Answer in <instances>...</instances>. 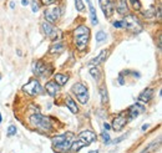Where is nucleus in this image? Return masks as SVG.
I'll use <instances>...</instances> for the list:
<instances>
[{"label": "nucleus", "instance_id": "39448f33", "mask_svg": "<svg viewBox=\"0 0 162 153\" xmlns=\"http://www.w3.org/2000/svg\"><path fill=\"white\" fill-rule=\"evenodd\" d=\"M23 90L25 91V92L30 96H38L40 95L41 92H43V88H41L40 83L38 80H35V78H33V80H30L25 86L23 87Z\"/></svg>", "mask_w": 162, "mask_h": 153}, {"label": "nucleus", "instance_id": "0eeeda50", "mask_svg": "<svg viewBox=\"0 0 162 153\" xmlns=\"http://www.w3.org/2000/svg\"><path fill=\"white\" fill-rule=\"evenodd\" d=\"M73 142H74V134L73 133H69V136H68V138L64 141V142H61L60 144H57V146H54L52 148H54V151H55L56 153H62V152H66L70 147H71V144H73Z\"/></svg>", "mask_w": 162, "mask_h": 153}, {"label": "nucleus", "instance_id": "ddd939ff", "mask_svg": "<svg viewBox=\"0 0 162 153\" xmlns=\"http://www.w3.org/2000/svg\"><path fill=\"white\" fill-rule=\"evenodd\" d=\"M59 85L55 81H49L45 85V90L47 91V94L50 96H56V94L59 92Z\"/></svg>", "mask_w": 162, "mask_h": 153}, {"label": "nucleus", "instance_id": "9b49d317", "mask_svg": "<svg viewBox=\"0 0 162 153\" xmlns=\"http://www.w3.org/2000/svg\"><path fill=\"white\" fill-rule=\"evenodd\" d=\"M143 111H145V107L141 106V105H134V106H131L129 108V118L130 120H135L136 117H139V115L142 113Z\"/></svg>", "mask_w": 162, "mask_h": 153}, {"label": "nucleus", "instance_id": "79ce46f5", "mask_svg": "<svg viewBox=\"0 0 162 153\" xmlns=\"http://www.w3.org/2000/svg\"><path fill=\"white\" fill-rule=\"evenodd\" d=\"M100 1H101V0H100Z\"/></svg>", "mask_w": 162, "mask_h": 153}, {"label": "nucleus", "instance_id": "4468645a", "mask_svg": "<svg viewBox=\"0 0 162 153\" xmlns=\"http://www.w3.org/2000/svg\"><path fill=\"white\" fill-rule=\"evenodd\" d=\"M106 57H107V50H102V51H101V52L97 55V56L94 57L91 61H90V64L94 65V66H97V65H100L101 62H104V61L106 60Z\"/></svg>", "mask_w": 162, "mask_h": 153}, {"label": "nucleus", "instance_id": "f257e3e1", "mask_svg": "<svg viewBox=\"0 0 162 153\" xmlns=\"http://www.w3.org/2000/svg\"><path fill=\"white\" fill-rule=\"evenodd\" d=\"M29 123L31 127L38 128V130L43 131V132H50L52 130V125L51 121L45 117V116H41L40 113H34L33 116H30L29 118Z\"/></svg>", "mask_w": 162, "mask_h": 153}, {"label": "nucleus", "instance_id": "5701e85b", "mask_svg": "<svg viewBox=\"0 0 162 153\" xmlns=\"http://www.w3.org/2000/svg\"><path fill=\"white\" fill-rule=\"evenodd\" d=\"M100 96H101V101H102V103H106L107 101H109V95H107V91H106L105 87L100 88Z\"/></svg>", "mask_w": 162, "mask_h": 153}, {"label": "nucleus", "instance_id": "a19ab883", "mask_svg": "<svg viewBox=\"0 0 162 153\" xmlns=\"http://www.w3.org/2000/svg\"><path fill=\"white\" fill-rule=\"evenodd\" d=\"M0 78H1V76H0Z\"/></svg>", "mask_w": 162, "mask_h": 153}, {"label": "nucleus", "instance_id": "4be33fe9", "mask_svg": "<svg viewBox=\"0 0 162 153\" xmlns=\"http://www.w3.org/2000/svg\"><path fill=\"white\" fill-rule=\"evenodd\" d=\"M160 142H161L160 139L157 141V142H152L151 144H148V146H147V148H146L145 151H142L141 153H151V152H153V151L156 149V147H157V146L160 144Z\"/></svg>", "mask_w": 162, "mask_h": 153}, {"label": "nucleus", "instance_id": "f8f14e48", "mask_svg": "<svg viewBox=\"0 0 162 153\" xmlns=\"http://www.w3.org/2000/svg\"><path fill=\"white\" fill-rule=\"evenodd\" d=\"M102 9H104V14L106 17H110L113 11H115V3L113 0H106V5H102Z\"/></svg>", "mask_w": 162, "mask_h": 153}, {"label": "nucleus", "instance_id": "393cba45", "mask_svg": "<svg viewBox=\"0 0 162 153\" xmlns=\"http://www.w3.org/2000/svg\"><path fill=\"white\" fill-rule=\"evenodd\" d=\"M106 40V34L102 31V30H100V31L96 34V41L97 42H102Z\"/></svg>", "mask_w": 162, "mask_h": 153}, {"label": "nucleus", "instance_id": "1a4fd4ad", "mask_svg": "<svg viewBox=\"0 0 162 153\" xmlns=\"http://www.w3.org/2000/svg\"><path fill=\"white\" fill-rule=\"evenodd\" d=\"M126 123H127V120H126V117H125L123 115L116 116V117L113 118V121H112V128H113V131H121L122 128L126 126Z\"/></svg>", "mask_w": 162, "mask_h": 153}, {"label": "nucleus", "instance_id": "6e6552de", "mask_svg": "<svg viewBox=\"0 0 162 153\" xmlns=\"http://www.w3.org/2000/svg\"><path fill=\"white\" fill-rule=\"evenodd\" d=\"M33 72L36 76H47L46 73V65L41 61H34L33 62Z\"/></svg>", "mask_w": 162, "mask_h": 153}, {"label": "nucleus", "instance_id": "4c0bfd02", "mask_svg": "<svg viewBox=\"0 0 162 153\" xmlns=\"http://www.w3.org/2000/svg\"><path fill=\"white\" fill-rule=\"evenodd\" d=\"M10 8H11V9H14V8H15V3L11 1V3H10Z\"/></svg>", "mask_w": 162, "mask_h": 153}, {"label": "nucleus", "instance_id": "423d86ee", "mask_svg": "<svg viewBox=\"0 0 162 153\" xmlns=\"http://www.w3.org/2000/svg\"><path fill=\"white\" fill-rule=\"evenodd\" d=\"M44 15H45V19H46L47 22L54 24L60 19V16H61V10H60L59 7H54V8H50V9H46Z\"/></svg>", "mask_w": 162, "mask_h": 153}, {"label": "nucleus", "instance_id": "9d476101", "mask_svg": "<svg viewBox=\"0 0 162 153\" xmlns=\"http://www.w3.org/2000/svg\"><path fill=\"white\" fill-rule=\"evenodd\" d=\"M79 139L84 141L86 143V146H89L90 143H92L96 141V134L92 132V131H82L80 134H79Z\"/></svg>", "mask_w": 162, "mask_h": 153}, {"label": "nucleus", "instance_id": "f03ea898", "mask_svg": "<svg viewBox=\"0 0 162 153\" xmlns=\"http://www.w3.org/2000/svg\"><path fill=\"white\" fill-rule=\"evenodd\" d=\"M74 39L75 44L79 50H84L86 47L90 39V29L85 25H80L74 30Z\"/></svg>", "mask_w": 162, "mask_h": 153}, {"label": "nucleus", "instance_id": "f704fd0d", "mask_svg": "<svg viewBox=\"0 0 162 153\" xmlns=\"http://www.w3.org/2000/svg\"><path fill=\"white\" fill-rule=\"evenodd\" d=\"M104 128H105V130H106V131H109V130H110V128H111V126H110L109 123H106V122H105V123H104Z\"/></svg>", "mask_w": 162, "mask_h": 153}, {"label": "nucleus", "instance_id": "bb28decb", "mask_svg": "<svg viewBox=\"0 0 162 153\" xmlns=\"http://www.w3.org/2000/svg\"><path fill=\"white\" fill-rule=\"evenodd\" d=\"M16 134V127L15 126H9V128H8V133H7V136L8 137H13V136H15Z\"/></svg>", "mask_w": 162, "mask_h": 153}, {"label": "nucleus", "instance_id": "aec40b11", "mask_svg": "<svg viewBox=\"0 0 162 153\" xmlns=\"http://www.w3.org/2000/svg\"><path fill=\"white\" fill-rule=\"evenodd\" d=\"M69 133H70V132L65 133V134H61V136H56V137H54V138H52V147H54V146H57V144H60L61 142H64V141L68 138Z\"/></svg>", "mask_w": 162, "mask_h": 153}, {"label": "nucleus", "instance_id": "7ed1b4c3", "mask_svg": "<svg viewBox=\"0 0 162 153\" xmlns=\"http://www.w3.org/2000/svg\"><path fill=\"white\" fill-rule=\"evenodd\" d=\"M71 91L76 95L77 100H79L80 103H86L89 101V92H87V87L84 83L77 82L75 83L73 87H71Z\"/></svg>", "mask_w": 162, "mask_h": 153}, {"label": "nucleus", "instance_id": "e433bc0d", "mask_svg": "<svg viewBox=\"0 0 162 153\" xmlns=\"http://www.w3.org/2000/svg\"><path fill=\"white\" fill-rule=\"evenodd\" d=\"M147 128H148V125H143V126H142V131H146Z\"/></svg>", "mask_w": 162, "mask_h": 153}, {"label": "nucleus", "instance_id": "7c9ffc66", "mask_svg": "<svg viewBox=\"0 0 162 153\" xmlns=\"http://www.w3.org/2000/svg\"><path fill=\"white\" fill-rule=\"evenodd\" d=\"M31 9H33V13H38L39 11V4L35 1V0L31 1Z\"/></svg>", "mask_w": 162, "mask_h": 153}, {"label": "nucleus", "instance_id": "2eb2a0df", "mask_svg": "<svg viewBox=\"0 0 162 153\" xmlns=\"http://www.w3.org/2000/svg\"><path fill=\"white\" fill-rule=\"evenodd\" d=\"M65 102H66V106H68V108L70 109L73 113H77L79 112V107L76 106V103H75V101L71 99L70 96H66L65 97Z\"/></svg>", "mask_w": 162, "mask_h": 153}, {"label": "nucleus", "instance_id": "c9c22d12", "mask_svg": "<svg viewBox=\"0 0 162 153\" xmlns=\"http://www.w3.org/2000/svg\"><path fill=\"white\" fill-rule=\"evenodd\" d=\"M21 4L23 7H26V5H29V0H21Z\"/></svg>", "mask_w": 162, "mask_h": 153}, {"label": "nucleus", "instance_id": "c756f323", "mask_svg": "<svg viewBox=\"0 0 162 153\" xmlns=\"http://www.w3.org/2000/svg\"><path fill=\"white\" fill-rule=\"evenodd\" d=\"M101 136H102V139H104V142H105L106 144L110 143V136H109V133H107V132H102V134H101Z\"/></svg>", "mask_w": 162, "mask_h": 153}, {"label": "nucleus", "instance_id": "dca6fc26", "mask_svg": "<svg viewBox=\"0 0 162 153\" xmlns=\"http://www.w3.org/2000/svg\"><path fill=\"white\" fill-rule=\"evenodd\" d=\"M152 95H153V88H147L146 91H143V92L139 96V100L142 102H148L152 99Z\"/></svg>", "mask_w": 162, "mask_h": 153}, {"label": "nucleus", "instance_id": "72a5a7b5", "mask_svg": "<svg viewBox=\"0 0 162 153\" xmlns=\"http://www.w3.org/2000/svg\"><path fill=\"white\" fill-rule=\"evenodd\" d=\"M118 83H120V85H123V83H125V81H123V77H122L121 73H120V76H118Z\"/></svg>", "mask_w": 162, "mask_h": 153}, {"label": "nucleus", "instance_id": "ea45409f", "mask_svg": "<svg viewBox=\"0 0 162 153\" xmlns=\"http://www.w3.org/2000/svg\"><path fill=\"white\" fill-rule=\"evenodd\" d=\"M1 121H3V120H1V113H0V123H1Z\"/></svg>", "mask_w": 162, "mask_h": 153}, {"label": "nucleus", "instance_id": "2f4dec72", "mask_svg": "<svg viewBox=\"0 0 162 153\" xmlns=\"http://www.w3.org/2000/svg\"><path fill=\"white\" fill-rule=\"evenodd\" d=\"M56 0H41V3H43L44 5H46V7H49V5H51V4H54Z\"/></svg>", "mask_w": 162, "mask_h": 153}, {"label": "nucleus", "instance_id": "a878e982", "mask_svg": "<svg viewBox=\"0 0 162 153\" xmlns=\"http://www.w3.org/2000/svg\"><path fill=\"white\" fill-rule=\"evenodd\" d=\"M75 7H76V10H79V11L85 10V5H84L82 0H75Z\"/></svg>", "mask_w": 162, "mask_h": 153}, {"label": "nucleus", "instance_id": "412c9836", "mask_svg": "<svg viewBox=\"0 0 162 153\" xmlns=\"http://www.w3.org/2000/svg\"><path fill=\"white\" fill-rule=\"evenodd\" d=\"M64 51V45L61 42H56L52 46H50V54H55V52H61Z\"/></svg>", "mask_w": 162, "mask_h": 153}, {"label": "nucleus", "instance_id": "6ab92c4d", "mask_svg": "<svg viewBox=\"0 0 162 153\" xmlns=\"http://www.w3.org/2000/svg\"><path fill=\"white\" fill-rule=\"evenodd\" d=\"M84 147H86V143L84 142V141H81V139H76V141H74L73 142V144H71V151H74V152H77L79 149H81V148H84Z\"/></svg>", "mask_w": 162, "mask_h": 153}, {"label": "nucleus", "instance_id": "58836bf2", "mask_svg": "<svg viewBox=\"0 0 162 153\" xmlns=\"http://www.w3.org/2000/svg\"><path fill=\"white\" fill-rule=\"evenodd\" d=\"M89 153H99V151H97V149H95V151H90Z\"/></svg>", "mask_w": 162, "mask_h": 153}, {"label": "nucleus", "instance_id": "c85d7f7f", "mask_svg": "<svg viewBox=\"0 0 162 153\" xmlns=\"http://www.w3.org/2000/svg\"><path fill=\"white\" fill-rule=\"evenodd\" d=\"M130 3L132 4V7H134L136 10H140V9H141V3H140V0H130Z\"/></svg>", "mask_w": 162, "mask_h": 153}, {"label": "nucleus", "instance_id": "a211bd4d", "mask_svg": "<svg viewBox=\"0 0 162 153\" xmlns=\"http://www.w3.org/2000/svg\"><path fill=\"white\" fill-rule=\"evenodd\" d=\"M117 11H118V14H121V15H125V14H127V5H126V0H117Z\"/></svg>", "mask_w": 162, "mask_h": 153}, {"label": "nucleus", "instance_id": "cd10ccee", "mask_svg": "<svg viewBox=\"0 0 162 153\" xmlns=\"http://www.w3.org/2000/svg\"><path fill=\"white\" fill-rule=\"evenodd\" d=\"M115 28H127V22H126V20H122V21H115L112 24Z\"/></svg>", "mask_w": 162, "mask_h": 153}, {"label": "nucleus", "instance_id": "20e7f679", "mask_svg": "<svg viewBox=\"0 0 162 153\" xmlns=\"http://www.w3.org/2000/svg\"><path fill=\"white\" fill-rule=\"evenodd\" d=\"M41 29H43L44 34L47 36V38H50L51 40H57L60 36H61V33H60V30L54 28L52 24L47 22V21H44L41 24Z\"/></svg>", "mask_w": 162, "mask_h": 153}, {"label": "nucleus", "instance_id": "f3484780", "mask_svg": "<svg viewBox=\"0 0 162 153\" xmlns=\"http://www.w3.org/2000/svg\"><path fill=\"white\" fill-rule=\"evenodd\" d=\"M54 78H55V81L59 86H62V85H65L68 81H69V76L68 75H62V73H56L55 76H54Z\"/></svg>", "mask_w": 162, "mask_h": 153}, {"label": "nucleus", "instance_id": "b1692460", "mask_svg": "<svg viewBox=\"0 0 162 153\" xmlns=\"http://www.w3.org/2000/svg\"><path fill=\"white\" fill-rule=\"evenodd\" d=\"M90 73H91V76L95 78V80H99V78H100V70L97 69V66L92 67V69L90 70Z\"/></svg>", "mask_w": 162, "mask_h": 153}, {"label": "nucleus", "instance_id": "473e14b6", "mask_svg": "<svg viewBox=\"0 0 162 153\" xmlns=\"http://www.w3.org/2000/svg\"><path fill=\"white\" fill-rule=\"evenodd\" d=\"M123 138H126V134H123V136H121V137H118L116 141H113V143H118V142H121V141H122Z\"/></svg>", "mask_w": 162, "mask_h": 153}]
</instances>
